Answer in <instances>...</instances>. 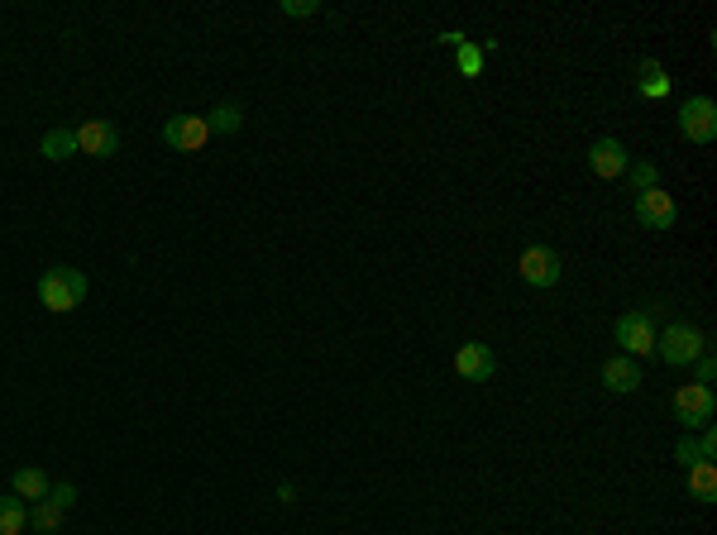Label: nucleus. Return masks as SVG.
Returning a JSON list of instances; mask_svg holds the SVG:
<instances>
[{"label":"nucleus","mask_w":717,"mask_h":535,"mask_svg":"<svg viewBox=\"0 0 717 535\" xmlns=\"http://www.w3.org/2000/svg\"><path fill=\"white\" fill-rule=\"evenodd\" d=\"M39 301H44L48 311H77L82 301H87V273H77V268H67V263H53L44 278H39Z\"/></svg>","instance_id":"1"},{"label":"nucleus","mask_w":717,"mask_h":535,"mask_svg":"<svg viewBox=\"0 0 717 535\" xmlns=\"http://www.w3.org/2000/svg\"><path fill=\"white\" fill-rule=\"evenodd\" d=\"M703 349H708V340H703V330L689 321H670L665 330H655V354L670 368H689Z\"/></svg>","instance_id":"2"},{"label":"nucleus","mask_w":717,"mask_h":535,"mask_svg":"<svg viewBox=\"0 0 717 535\" xmlns=\"http://www.w3.org/2000/svg\"><path fill=\"white\" fill-rule=\"evenodd\" d=\"M670 407H674V421L684 430H703V426H713L717 397L708 383H679L670 397Z\"/></svg>","instance_id":"3"},{"label":"nucleus","mask_w":717,"mask_h":535,"mask_svg":"<svg viewBox=\"0 0 717 535\" xmlns=\"http://www.w3.org/2000/svg\"><path fill=\"white\" fill-rule=\"evenodd\" d=\"M679 134L689 144H713L717 139V101L713 96H689L679 106Z\"/></svg>","instance_id":"4"},{"label":"nucleus","mask_w":717,"mask_h":535,"mask_svg":"<svg viewBox=\"0 0 717 535\" xmlns=\"http://www.w3.org/2000/svg\"><path fill=\"white\" fill-rule=\"evenodd\" d=\"M612 335H617V344H622V354L636 359V364L655 354V325H651L646 311H627V316H617V330H612Z\"/></svg>","instance_id":"5"},{"label":"nucleus","mask_w":717,"mask_h":535,"mask_svg":"<svg viewBox=\"0 0 717 535\" xmlns=\"http://www.w3.org/2000/svg\"><path fill=\"white\" fill-rule=\"evenodd\" d=\"M517 273H522L526 287H555L560 273H565V263H560V254H555L550 244H531V249H522V258H517Z\"/></svg>","instance_id":"6"},{"label":"nucleus","mask_w":717,"mask_h":535,"mask_svg":"<svg viewBox=\"0 0 717 535\" xmlns=\"http://www.w3.org/2000/svg\"><path fill=\"white\" fill-rule=\"evenodd\" d=\"M206 139H211L206 115H173V120L163 125V144H168L173 153H201L206 149Z\"/></svg>","instance_id":"7"},{"label":"nucleus","mask_w":717,"mask_h":535,"mask_svg":"<svg viewBox=\"0 0 717 535\" xmlns=\"http://www.w3.org/2000/svg\"><path fill=\"white\" fill-rule=\"evenodd\" d=\"M636 220L646 225V230H674V220H679V206H674L670 192H660V187H651V192H636Z\"/></svg>","instance_id":"8"},{"label":"nucleus","mask_w":717,"mask_h":535,"mask_svg":"<svg viewBox=\"0 0 717 535\" xmlns=\"http://www.w3.org/2000/svg\"><path fill=\"white\" fill-rule=\"evenodd\" d=\"M72 134H77V153H87V158H115L120 153V129L110 120H87Z\"/></svg>","instance_id":"9"},{"label":"nucleus","mask_w":717,"mask_h":535,"mask_svg":"<svg viewBox=\"0 0 717 535\" xmlns=\"http://www.w3.org/2000/svg\"><path fill=\"white\" fill-rule=\"evenodd\" d=\"M627 163H631V153H627V144H622V139H598V144L588 149V168L598 172L603 182L627 177Z\"/></svg>","instance_id":"10"},{"label":"nucleus","mask_w":717,"mask_h":535,"mask_svg":"<svg viewBox=\"0 0 717 535\" xmlns=\"http://www.w3.org/2000/svg\"><path fill=\"white\" fill-rule=\"evenodd\" d=\"M455 373L459 378H469V383H488V378L498 373V359H493V349H488V344L469 340V344H459Z\"/></svg>","instance_id":"11"},{"label":"nucleus","mask_w":717,"mask_h":535,"mask_svg":"<svg viewBox=\"0 0 717 535\" xmlns=\"http://www.w3.org/2000/svg\"><path fill=\"white\" fill-rule=\"evenodd\" d=\"M641 383H646V373H641V364H636V359H627V354H612L608 364H603V387H608V392H617V397L636 392Z\"/></svg>","instance_id":"12"},{"label":"nucleus","mask_w":717,"mask_h":535,"mask_svg":"<svg viewBox=\"0 0 717 535\" xmlns=\"http://www.w3.org/2000/svg\"><path fill=\"white\" fill-rule=\"evenodd\" d=\"M689 497H694V502H703V507H708V502H717V464L713 459H698V464H689Z\"/></svg>","instance_id":"13"},{"label":"nucleus","mask_w":717,"mask_h":535,"mask_svg":"<svg viewBox=\"0 0 717 535\" xmlns=\"http://www.w3.org/2000/svg\"><path fill=\"white\" fill-rule=\"evenodd\" d=\"M10 488H15V497H29V502H44V497L53 493V483H48L44 469H15L10 473Z\"/></svg>","instance_id":"14"},{"label":"nucleus","mask_w":717,"mask_h":535,"mask_svg":"<svg viewBox=\"0 0 717 535\" xmlns=\"http://www.w3.org/2000/svg\"><path fill=\"white\" fill-rule=\"evenodd\" d=\"M24 521H29V507H24V497H0V535H20Z\"/></svg>","instance_id":"15"},{"label":"nucleus","mask_w":717,"mask_h":535,"mask_svg":"<svg viewBox=\"0 0 717 535\" xmlns=\"http://www.w3.org/2000/svg\"><path fill=\"white\" fill-rule=\"evenodd\" d=\"M39 153H44V158H53V163H63V158H72V153H77V134H72V129H48L44 144H39Z\"/></svg>","instance_id":"16"},{"label":"nucleus","mask_w":717,"mask_h":535,"mask_svg":"<svg viewBox=\"0 0 717 535\" xmlns=\"http://www.w3.org/2000/svg\"><path fill=\"white\" fill-rule=\"evenodd\" d=\"M239 125H244V110H239L235 101H220V106L206 115V129H211V134H235Z\"/></svg>","instance_id":"17"},{"label":"nucleus","mask_w":717,"mask_h":535,"mask_svg":"<svg viewBox=\"0 0 717 535\" xmlns=\"http://www.w3.org/2000/svg\"><path fill=\"white\" fill-rule=\"evenodd\" d=\"M627 182H631V192H651V187H660V168H655L651 158H631Z\"/></svg>","instance_id":"18"},{"label":"nucleus","mask_w":717,"mask_h":535,"mask_svg":"<svg viewBox=\"0 0 717 535\" xmlns=\"http://www.w3.org/2000/svg\"><path fill=\"white\" fill-rule=\"evenodd\" d=\"M641 96H651V101L670 96V77L660 72V63H641Z\"/></svg>","instance_id":"19"},{"label":"nucleus","mask_w":717,"mask_h":535,"mask_svg":"<svg viewBox=\"0 0 717 535\" xmlns=\"http://www.w3.org/2000/svg\"><path fill=\"white\" fill-rule=\"evenodd\" d=\"M63 516H67L63 507H53V502L44 497V502H34V512H29V521H34V526H39V531L48 535V531H58V526H63Z\"/></svg>","instance_id":"20"},{"label":"nucleus","mask_w":717,"mask_h":535,"mask_svg":"<svg viewBox=\"0 0 717 535\" xmlns=\"http://www.w3.org/2000/svg\"><path fill=\"white\" fill-rule=\"evenodd\" d=\"M459 67H464V77H478L483 72V48H474V43L464 39L459 43Z\"/></svg>","instance_id":"21"},{"label":"nucleus","mask_w":717,"mask_h":535,"mask_svg":"<svg viewBox=\"0 0 717 535\" xmlns=\"http://www.w3.org/2000/svg\"><path fill=\"white\" fill-rule=\"evenodd\" d=\"M674 459H679L684 469H689V464H698V459H703V445H698V435H689V430H684V440L674 445Z\"/></svg>","instance_id":"22"},{"label":"nucleus","mask_w":717,"mask_h":535,"mask_svg":"<svg viewBox=\"0 0 717 535\" xmlns=\"http://www.w3.org/2000/svg\"><path fill=\"white\" fill-rule=\"evenodd\" d=\"M694 368H698V383H708L713 387V378H717V359H713V349H703L694 359Z\"/></svg>","instance_id":"23"},{"label":"nucleus","mask_w":717,"mask_h":535,"mask_svg":"<svg viewBox=\"0 0 717 535\" xmlns=\"http://www.w3.org/2000/svg\"><path fill=\"white\" fill-rule=\"evenodd\" d=\"M48 502H53V507H77V488H72V483H53V493H48Z\"/></svg>","instance_id":"24"},{"label":"nucleus","mask_w":717,"mask_h":535,"mask_svg":"<svg viewBox=\"0 0 717 535\" xmlns=\"http://www.w3.org/2000/svg\"><path fill=\"white\" fill-rule=\"evenodd\" d=\"M316 10H321L316 0H283V15H297V20H302V15H316Z\"/></svg>","instance_id":"25"},{"label":"nucleus","mask_w":717,"mask_h":535,"mask_svg":"<svg viewBox=\"0 0 717 535\" xmlns=\"http://www.w3.org/2000/svg\"><path fill=\"white\" fill-rule=\"evenodd\" d=\"M698 445H703V459H717V430H713V426H703Z\"/></svg>","instance_id":"26"}]
</instances>
